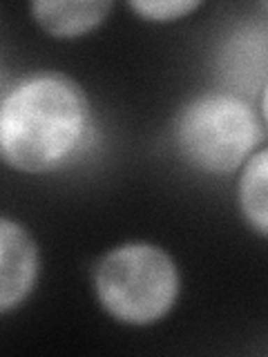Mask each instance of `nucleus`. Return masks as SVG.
Segmentation results:
<instances>
[{
	"label": "nucleus",
	"mask_w": 268,
	"mask_h": 357,
	"mask_svg": "<svg viewBox=\"0 0 268 357\" xmlns=\"http://www.w3.org/2000/svg\"><path fill=\"white\" fill-rule=\"evenodd\" d=\"M237 206L239 212L257 237L268 234V150L262 145L239 167L237 181Z\"/></svg>",
	"instance_id": "nucleus-7"
},
{
	"label": "nucleus",
	"mask_w": 268,
	"mask_h": 357,
	"mask_svg": "<svg viewBox=\"0 0 268 357\" xmlns=\"http://www.w3.org/2000/svg\"><path fill=\"white\" fill-rule=\"evenodd\" d=\"M170 134L186 165L208 176H230L264 145L266 116L253 98L208 89L181 103Z\"/></svg>",
	"instance_id": "nucleus-2"
},
{
	"label": "nucleus",
	"mask_w": 268,
	"mask_h": 357,
	"mask_svg": "<svg viewBox=\"0 0 268 357\" xmlns=\"http://www.w3.org/2000/svg\"><path fill=\"white\" fill-rule=\"evenodd\" d=\"M94 137L89 96L63 72H31L0 96V161L11 170L61 172L81 159Z\"/></svg>",
	"instance_id": "nucleus-1"
},
{
	"label": "nucleus",
	"mask_w": 268,
	"mask_h": 357,
	"mask_svg": "<svg viewBox=\"0 0 268 357\" xmlns=\"http://www.w3.org/2000/svg\"><path fill=\"white\" fill-rule=\"evenodd\" d=\"M98 306L123 326H154L170 315L181 293V273L165 248L126 241L98 257L92 271Z\"/></svg>",
	"instance_id": "nucleus-3"
},
{
	"label": "nucleus",
	"mask_w": 268,
	"mask_h": 357,
	"mask_svg": "<svg viewBox=\"0 0 268 357\" xmlns=\"http://www.w3.org/2000/svg\"><path fill=\"white\" fill-rule=\"evenodd\" d=\"M219 70L228 89L246 98L266 94V22L237 25L219 47Z\"/></svg>",
	"instance_id": "nucleus-5"
},
{
	"label": "nucleus",
	"mask_w": 268,
	"mask_h": 357,
	"mask_svg": "<svg viewBox=\"0 0 268 357\" xmlns=\"http://www.w3.org/2000/svg\"><path fill=\"white\" fill-rule=\"evenodd\" d=\"M40 248L20 221L0 215V315L20 308L36 290Z\"/></svg>",
	"instance_id": "nucleus-4"
},
{
	"label": "nucleus",
	"mask_w": 268,
	"mask_h": 357,
	"mask_svg": "<svg viewBox=\"0 0 268 357\" xmlns=\"http://www.w3.org/2000/svg\"><path fill=\"white\" fill-rule=\"evenodd\" d=\"M201 5H204L201 0H132L128 7L145 22L165 25V22L188 18L201 9Z\"/></svg>",
	"instance_id": "nucleus-8"
},
{
	"label": "nucleus",
	"mask_w": 268,
	"mask_h": 357,
	"mask_svg": "<svg viewBox=\"0 0 268 357\" xmlns=\"http://www.w3.org/2000/svg\"><path fill=\"white\" fill-rule=\"evenodd\" d=\"M114 3L105 0H36L29 5V11L47 36L74 40L103 25Z\"/></svg>",
	"instance_id": "nucleus-6"
}]
</instances>
